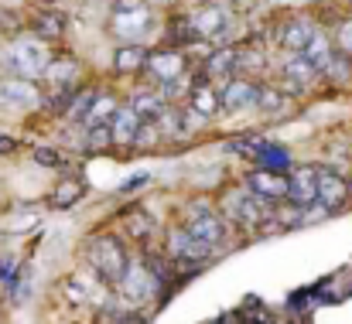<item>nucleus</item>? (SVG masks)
Instances as JSON below:
<instances>
[{"instance_id":"1","label":"nucleus","mask_w":352,"mask_h":324,"mask_svg":"<svg viewBox=\"0 0 352 324\" xmlns=\"http://www.w3.org/2000/svg\"><path fill=\"white\" fill-rule=\"evenodd\" d=\"M82 79H86V65H82L72 51L52 55V62H48V69H45V76H41V89H45V96H48V106L65 113L69 103H72V96H76L79 89H86Z\"/></svg>"},{"instance_id":"2","label":"nucleus","mask_w":352,"mask_h":324,"mask_svg":"<svg viewBox=\"0 0 352 324\" xmlns=\"http://www.w3.org/2000/svg\"><path fill=\"white\" fill-rule=\"evenodd\" d=\"M274 209H277V202H267V198H260L256 192H250L246 185L243 188H233V192H226L223 195V202H219V212L223 218L236 225V229H243V232H250V229H260V225H267V222H274Z\"/></svg>"},{"instance_id":"3","label":"nucleus","mask_w":352,"mask_h":324,"mask_svg":"<svg viewBox=\"0 0 352 324\" xmlns=\"http://www.w3.org/2000/svg\"><path fill=\"white\" fill-rule=\"evenodd\" d=\"M154 31V10L147 0H113L110 34L120 45H144Z\"/></svg>"},{"instance_id":"4","label":"nucleus","mask_w":352,"mask_h":324,"mask_svg":"<svg viewBox=\"0 0 352 324\" xmlns=\"http://www.w3.org/2000/svg\"><path fill=\"white\" fill-rule=\"evenodd\" d=\"M86 259H89L96 280H103V284H110V287H120L123 273H126L130 263H133V259L126 256V246L120 242L113 232H100V235H93L89 246H86Z\"/></svg>"},{"instance_id":"5","label":"nucleus","mask_w":352,"mask_h":324,"mask_svg":"<svg viewBox=\"0 0 352 324\" xmlns=\"http://www.w3.org/2000/svg\"><path fill=\"white\" fill-rule=\"evenodd\" d=\"M48 62H52L48 41H41V38H34V34L14 38V41L7 45V51H3V65H7V72L17 76V79H34V82H41Z\"/></svg>"},{"instance_id":"6","label":"nucleus","mask_w":352,"mask_h":324,"mask_svg":"<svg viewBox=\"0 0 352 324\" xmlns=\"http://www.w3.org/2000/svg\"><path fill=\"white\" fill-rule=\"evenodd\" d=\"M212 246H206L202 239H195L185 225H171L168 235H164V256L175 263V266H185V270H195L202 263L212 259Z\"/></svg>"},{"instance_id":"7","label":"nucleus","mask_w":352,"mask_h":324,"mask_svg":"<svg viewBox=\"0 0 352 324\" xmlns=\"http://www.w3.org/2000/svg\"><path fill=\"white\" fill-rule=\"evenodd\" d=\"M195 239H202L206 246H212V249H219V246H226L230 242V222L223 218L219 209H212V205H192L188 212H185V222H182Z\"/></svg>"},{"instance_id":"8","label":"nucleus","mask_w":352,"mask_h":324,"mask_svg":"<svg viewBox=\"0 0 352 324\" xmlns=\"http://www.w3.org/2000/svg\"><path fill=\"white\" fill-rule=\"evenodd\" d=\"M188 24H192L199 41H226L230 31H233V14L223 0L219 3H202V7L188 10Z\"/></svg>"},{"instance_id":"9","label":"nucleus","mask_w":352,"mask_h":324,"mask_svg":"<svg viewBox=\"0 0 352 324\" xmlns=\"http://www.w3.org/2000/svg\"><path fill=\"white\" fill-rule=\"evenodd\" d=\"M117 290H120L123 301H130V304H144V301L157 297V294L164 290V284H161V277L154 273V266H151L147 259H133L130 270L123 273V280H120Z\"/></svg>"},{"instance_id":"10","label":"nucleus","mask_w":352,"mask_h":324,"mask_svg":"<svg viewBox=\"0 0 352 324\" xmlns=\"http://www.w3.org/2000/svg\"><path fill=\"white\" fill-rule=\"evenodd\" d=\"M38 106H48V96H45L41 82L17 79V76H3L0 79V109L24 113V109H38Z\"/></svg>"},{"instance_id":"11","label":"nucleus","mask_w":352,"mask_h":324,"mask_svg":"<svg viewBox=\"0 0 352 324\" xmlns=\"http://www.w3.org/2000/svg\"><path fill=\"white\" fill-rule=\"evenodd\" d=\"M219 109H223V103H219V89H216L212 79L202 72V76L195 79L188 100H185V119H188V123H209Z\"/></svg>"},{"instance_id":"12","label":"nucleus","mask_w":352,"mask_h":324,"mask_svg":"<svg viewBox=\"0 0 352 324\" xmlns=\"http://www.w3.org/2000/svg\"><path fill=\"white\" fill-rule=\"evenodd\" d=\"M147 76L157 82V86H164V82H171V79H182V76H188V55L182 51V48H157V51H151V58H147Z\"/></svg>"},{"instance_id":"13","label":"nucleus","mask_w":352,"mask_h":324,"mask_svg":"<svg viewBox=\"0 0 352 324\" xmlns=\"http://www.w3.org/2000/svg\"><path fill=\"white\" fill-rule=\"evenodd\" d=\"M352 202V185L336 167H318V205L322 212H339Z\"/></svg>"},{"instance_id":"14","label":"nucleus","mask_w":352,"mask_h":324,"mask_svg":"<svg viewBox=\"0 0 352 324\" xmlns=\"http://www.w3.org/2000/svg\"><path fill=\"white\" fill-rule=\"evenodd\" d=\"M243 185L250 192H256L260 198L267 202H287V192H291V174H280V171H267V167H250Z\"/></svg>"},{"instance_id":"15","label":"nucleus","mask_w":352,"mask_h":324,"mask_svg":"<svg viewBox=\"0 0 352 324\" xmlns=\"http://www.w3.org/2000/svg\"><path fill=\"white\" fill-rule=\"evenodd\" d=\"M318 79H322V72H318L305 55H287L284 65H280V89H287V93H294V96L315 89Z\"/></svg>"},{"instance_id":"16","label":"nucleus","mask_w":352,"mask_h":324,"mask_svg":"<svg viewBox=\"0 0 352 324\" xmlns=\"http://www.w3.org/2000/svg\"><path fill=\"white\" fill-rule=\"evenodd\" d=\"M260 89H263V82L236 76V79H230V82H223V89H219V103H223L226 113H236V109H256L260 106Z\"/></svg>"},{"instance_id":"17","label":"nucleus","mask_w":352,"mask_h":324,"mask_svg":"<svg viewBox=\"0 0 352 324\" xmlns=\"http://www.w3.org/2000/svg\"><path fill=\"white\" fill-rule=\"evenodd\" d=\"M322 27L311 21V17H291L277 27V45L287 51V55H305V48L315 41Z\"/></svg>"},{"instance_id":"18","label":"nucleus","mask_w":352,"mask_h":324,"mask_svg":"<svg viewBox=\"0 0 352 324\" xmlns=\"http://www.w3.org/2000/svg\"><path fill=\"white\" fill-rule=\"evenodd\" d=\"M287 202L298 209V212H308L311 205H318V167H294L291 171V192H287Z\"/></svg>"},{"instance_id":"19","label":"nucleus","mask_w":352,"mask_h":324,"mask_svg":"<svg viewBox=\"0 0 352 324\" xmlns=\"http://www.w3.org/2000/svg\"><path fill=\"white\" fill-rule=\"evenodd\" d=\"M65 31H69V17L62 14V10H55V7H45V10H34L31 17H28V34H34V38H41V41H58V38H65Z\"/></svg>"},{"instance_id":"20","label":"nucleus","mask_w":352,"mask_h":324,"mask_svg":"<svg viewBox=\"0 0 352 324\" xmlns=\"http://www.w3.org/2000/svg\"><path fill=\"white\" fill-rule=\"evenodd\" d=\"M209 79H219V82H230L239 76V45H226V48H216L209 58H206V69H202Z\"/></svg>"},{"instance_id":"21","label":"nucleus","mask_w":352,"mask_h":324,"mask_svg":"<svg viewBox=\"0 0 352 324\" xmlns=\"http://www.w3.org/2000/svg\"><path fill=\"white\" fill-rule=\"evenodd\" d=\"M140 126H144V119L133 113L130 103H123L117 109V116L110 119V133H113V143L117 147H133L137 143V133H140Z\"/></svg>"},{"instance_id":"22","label":"nucleus","mask_w":352,"mask_h":324,"mask_svg":"<svg viewBox=\"0 0 352 324\" xmlns=\"http://www.w3.org/2000/svg\"><path fill=\"white\" fill-rule=\"evenodd\" d=\"M130 106H133V113H137L144 123H157V119L168 113V106H175V103H168V100L161 96V89H137V93L130 96Z\"/></svg>"},{"instance_id":"23","label":"nucleus","mask_w":352,"mask_h":324,"mask_svg":"<svg viewBox=\"0 0 352 324\" xmlns=\"http://www.w3.org/2000/svg\"><path fill=\"white\" fill-rule=\"evenodd\" d=\"M147 58L151 51L144 45H120L113 51V72L117 76H137V72H147Z\"/></svg>"},{"instance_id":"24","label":"nucleus","mask_w":352,"mask_h":324,"mask_svg":"<svg viewBox=\"0 0 352 324\" xmlns=\"http://www.w3.org/2000/svg\"><path fill=\"white\" fill-rule=\"evenodd\" d=\"M253 167H267V171L291 174V171H294V161H291V150H287V147L263 140V147H260V150H256V157H253Z\"/></svg>"},{"instance_id":"25","label":"nucleus","mask_w":352,"mask_h":324,"mask_svg":"<svg viewBox=\"0 0 352 324\" xmlns=\"http://www.w3.org/2000/svg\"><path fill=\"white\" fill-rule=\"evenodd\" d=\"M336 55H339V48H336V41H332V34H329V31H318V34H315V41L305 48V58H308L322 76L329 72V65L336 62Z\"/></svg>"},{"instance_id":"26","label":"nucleus","mask_w":352,"mask_h":324,"mask_svg":"<svg viewBox=\"0 0 352 324\" xmlns=\"http://www.w3.org/2000/svg\"><path fill=\"white\" fill-rule=\"evenodd\" d=\"M263 72H267V51L260 45H239V76L260 82Z\"/></svg>"},{"instance_id":"27","label":"nucleus","mask_w":352,"mask_h":324,"mask_svg":"<svg viewBox=\"0 0 352 324\" xmlns=\"http://www.w3.org/2000/svg\"><path fill=\"white\" fill-rule=\"evenodd\" d=\"M291 106V93L287 89H280V86H270V82H263V89H260V113H267V116H284Z\"/></svg>"},{"instance_id":"28","label":"nucleus","mask_w":352,"mask_h":324,"mask_svg":"<svg viewBox=\"0 0 352 324\" xmlns=\"http://www.w3.org/2000/svg\"><path fill=\"white\" fill-rule=\"evenodd\" d=\"M126 229H130V235L144 246V242H151V235L157 232V222H154V216H151L147 209H133V212L126 216Z\"/></svg>"},{"instance_id":"29","label":"nucleus","mask_w":352,"mask_h":324,"mask_svg":"<svg viewBox=\"0 0 352 324\" xmlns=\"http://www.w3.org/2000/svg\"><path fill=\"white\" fill-rule=\"evenodd\" d=\"M117 109H120V103L113 100V96H103V93H100L82 126H110V119L117 116Z\"/></svg>"},{"instance_id":"30","label":"nucleus","mask_w":352,"mask_h":324,"mask_svg":"<svg viewBox=\"0 0 352 324\" xmlns=\"http://www.w3.org/2000/svg\"><path fill=\"white\" fill-rule=\"evenodd\" d=\"M79 195H82V181H79V178H65V181H58V185H55L52 205H55V209H69Z\"/></svg>"},{"instance_id":"31","label":"nucleus","mask_w":352,"mask_h":324,"mask_svg":"<svg viewBox=\"0 0 352 324\" xmlns=\"http://www.w3.org/2000/svg\"><path fill=\"white\" fill-rule=\"evenodd\" d=\"M96 96H100V93H93V89H79V93L72 96L69 109H65V116L76 119V123H86V116H89V109L96 103Z\"/></svg>"},{"instance_id":"32","label":"nucleus","mask_w":352,"mask_h":324,"mask_svg":"<svg viewBox=\"0 0 352 324\" xmlns=\"http://www.w3.org/2000/svg\"><path fill=\"white\" fill-rule=\"evenodd\" d=\"M86 147H89V150L113 147V133H110V126H86Z\"/></svg>"},{"instance_id":"33","label":"nucleus","mask_w":352,"mask_h":324,"mask_svg":"<svg viewBox=\"0 0 352 324\" xmlns=\"http://www.w3.org/2000/svg\"><path fill=\"white\" fill-rule=\"evenodd\" d=\"M0 34H7L10 41L24 34V24H21V14L14 10H0Z\"/></svg>"},{"instance_id":"34","label":"nucleus","mask_w":352,"mask_h":324,"mask_svg":"<svg viewBox=\"0 0 352 324\" xmlns=\"http://www.w3.org/2000/svg\"><path fill=\"white\" fill-rule=\"evenodd\" d=\"M332 41H336V48H339L342 55H349V58H352V17H349V21H339V24H336Z\"/></svg>"},{"instance_id":"35","label":"nucleus","mask_w":352,"mask_h":324,"mask_svg":"<svg viewBox=\"0 0 352 324\" xmlns=\"http://www.w3.org/2000/svg\"><path fill=\"white\" fill-rule=\"evenodd\" d=\"M41 167H62V154H55V150H48V147H34V154H31Z\"/></svg>"},{"instance_id":"36","label":"nucleus","mask_w":352,"mask_h":324,"mask_svg":"<svg viewBox=\"0 0 352 324\" xmlns=\"http://www.w3.org/2000/svg\"><path fill=\"white\" fill-rule=\"evenodd\" d=\"M14 277H17V259H14V256L0 259V280H7V284H10Z\"/></svg>"},{"instance_id":"37","label":"nucleus","mask_w":352,"mask_h":324,"mask_svg":"<svg viewBox=\"0 0 352 324\" xmlns=\"http://www.w3.org/2000/svg\"><path fill=\"white\" fill-rule=\"evenodd\" d=\"M140 185H147V174H137V178H130V181L123 185V192H137Z\"/></svg>"},{"instance_id":"38","label":"nucleus","mask_w":352,"mask_h":324,"mask_svg":"<svg viewBox=\"0 0 352 324\" xmlns=\"http://www.w3.org/2000/svg\"><path fill=\"white\" fill-rule=\"evenodd\" d=\"M17 147V140L14 137H7V133H0V154H10Z\"/></svg>"},{"instance_id":"39","label":"nucleus","mask_w":352,"mask_h":324,"mask_svg":"<svg viewBox=\"0 0 352 324\" xmlns=\"http://www.w3.org/2000/svg\"><path fill=\"white\" fill-rule=\"evenodd\" d=\"M202 3H219V0H195V7H202Z\"/></svg>"},{"instance_id":"40","label":"nucleus","mask_w":352,"mask_h":324,"mask_svg":"<svg viewBox=\"0 0 352 324\" xmlns=\"http://www.w3.org/2000/svg\"><path fill=\"white\" fill-rule=\"evenodd\" d=\"M110 324H123V321H120V318H117V321H110Z\"/></svg>"},{"instance_id":"41","label":"nucleus","mask_w":352,"mask_h":324,"mask_svg":"<svg viewBox=\"0 0 352 324\" xmlns=\"http://www.w3.org/2000/svg\"><path fill=\"white\" fill-rule=\"evenodd\" d=\"M349 185H352V181H349Z\"/></svg>"}]
</instances>
